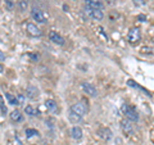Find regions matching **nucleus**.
Wrapping results in <instances>:
<instances>
[{
    "label": "nucleus",
    "mask_w": 154,
    "mask_h": 145,
    "mask_svg": "<svg viewBox=\"0 0 154 145\" xmlns=\"http://www.w3.org/2000/svg\"><path fill=\"white\" fill-rule=\"evenodd\" d=\"M121 113L126 117L128 121H132V122H136L139 121V114L132 107H130L128 104H122L121 107Z\"/></svg>",
    "instance_id": "obj_1"
},
{
    "label": "nucleus",
    "mask_w": 154,
    "mask_h": 145,
    "mask_svg": "<svg viewBox=\"0 0 154 145\" xmlns=\"http://www.w3.org/2000/svg\"><path fill=\"white\" fill-rule=\"evenodd\" d=\"M31 17L32 19L35 22L37 23H46L48 22V13L44 12V11H41V9H38V8H33L32 11H31Z\"/></svg>",
    "instance_id": "obj_2"
},
{
    "label": "nucleus",
    "mask_w": 154,
    "mask_h": 145,
    "mask_svg": "<svg viewBox=\"0 0 154 145\" xmlns=\"http://www.w3.org/2000/svg\"><path fill=\"white\" fill-rule=\"evenodd\" d=\"M141 37V31L139 27H131L127 32V40L130 44H136Z\"/></svg>",
    "instance_id": "obj_3"
},
{
    "label": "nucleus",
    "mask_w": 154,
    "mask_h": 145,
    "mask_svg": "<svg viewBox=\"0 0 154 145\" xmlns=\"http://www.w3.org/2000/svg\"><path fill=\"white\" fill-rule=\"evenodd\" d=\"M69 110H72V112L77 113L79 116H81V117H84V116L88 113L89 108H88V105H86L84 101H77V103H75V104H72V105H71Z\"/></svg>",
    "instance_id": "obj_4"
},
{
    "label": "nucleus",
    "mask_w": 154,
    "mask_h": 145,
    "mask_svg": "<svg viewBox=\"0 0 154 145\" xmlns=\"http://www.w3.org/2000/svg\"><path fill=\"white\" fill-rule=\"evenodd\" d=\"M85 12H86V14H88L90 18L95 19V21H102V19L104 18L103 11H99V9H93V8L85 7Z\"/></svg>",
    "instance_id": "obj_5"
},
{
    "label": "nucleus",
    "mask_w": 154,
    "mask_h": 145,
    "mask_svg": "<svg viewBox=\"0 0 154 145\" xmlns=\"http://www.w3.org/2000/svg\"><path fill=\"white\" fill-rule=\"evenodd\" d=\"M81 89L84 90L85 94H88L91 98L98 96V90H96L95 86L93 84H90V82H82V84H81Z\"/></svg>",
    "instance_id": "obj_6"
},
{
    "label": "nucleus",
    "mask_w": 154,
    "mask_h": 145,
    "mask_svg": "<svg viewBox=\"0 0 154 145\" xmlns=\"http://www.w3.org/2000/svg\"><path fill=\"white\" fill-rule=\"evenodd\" d=\"M49 39H50V41L51 42H54V44H57V45H64V39H63V36L62 35H59L58 32H55V31H50L49 32Z\"/></svg>",
    "instance_id": "obj_7"
},
{
    "label": "nucleus",
    "mask_w": 154,
    "mask_h": 145,
    "mask_svg": "<svg viewBox=\"0 0 154 145\" xmlns=\"http://www.w3.org/2000/svg\"><path fill=\"white\" fill-rule=\"evenodd\" d=\"M26 28H27V32L30 33L31 36H36V37H38V36H41V35H42V33H41V30L35 25V23H32V22H28L27 25H26Z\"/></svg>",
    "instance_id": "obj_8"
},
{
    "label": "nucleus",
    "mask_w": 154,
    "mask_h": 145,
    "mask_svg": "<svg viewBox=\"0 0 154 145\" xmlns=\"http://www.w3.org/2000/svg\"><path fill=\"white\" fill-rule=\"evenodd\" d=\"M45 107H46V109L49 110L50 113H53V114H58V113H59V108H58V104H57L55 100H53V99H46V100H45Z\"/></svg>",
    "instance_id": "obj_9"
},
{
    "label": "nucleus",
    "mask_w": 154,
    "mask_h": 145,
    "mask_svg": "<svg viewBox=\"0 0 154 145\" xmlns=\"http://www.w3.org/2000/svg\"><path fill=\"white\" fill-rule=\"evenodd\" d=\"M85 7L93 8V9H99V11H103L104 5L100 0H85Z\"/></svg>",
    "instance_id": "obj_10"
},
{
    "label": "nucleus",
    "mask_w": 154,
    "mask_h": 145,
    "mask_svg": "<svg viewBox=\"0 0 154 145\" xmlns=\"http://www.w3.org/2000/svg\"><path fill=\"white\" fill-rule=\"evenodd\" d=\"M98 135L103 140H110L112 139V131L108 127H99L98 128Z\"/></svg>",
    "instance_id": "obj_11"
},
{
    "label": "nucleus",
    "mask_w": 154,
    "mask_h": 145,
    "mask_svg": "<svg viewBox=\"0 0 154 145\" xmlns=\"http://www.w3.org/2000/svg\"><path fill=\"white\" fill-rule=\"evenodd\" d=\"M121 128H122L123 134H126V135H130L132 132V125L127 118H125V119L121 121Z\"/></svg>",
    "instance_id": "obj_12"
},
{
    "label": "nucleus",
    "mask_w": 154,
    "mask_h": 145,
    "mask_svg": "<svg viewBox=\"0 0 154 145\" xmlns=\"http://www.w3.org/2000/svg\"><path fill=\"white\" fill-rule=\"evenodd\" d=\"M82 135H84L82 128H81L80 126H73L71 128V136L75 140H81L82 139Z\"/></svg>",
    "instance_id": "obj_13"
},
{
    "label": "nucleus",
    "mask_w": 154,
    "mask_h": 145,
    "mask_svg": "<svg viewBox=\"0 0 154 145\" xmlns=\"http://www.w3.org/2000/svg\"><path fill=\"white\" fill-rule=\"evenodd\" d=\"M26 93H27V96L30 99H37L38 98V89L36 88V86H32V85H30L27 88V90H26Z\"/></svg>",
    "instance_id": "obj_14"
},
{
    "label": "nucleus",
    "mask_w": 154,
    "mask_h": 145,
    "mask_svg": "<svg viewBox=\"0 0 154 145\" xmlns=\"http://www.w3.org/2000/svg\"><path fill=\"white\" fill-rule=\"evenodd\" d=\"M68 119H69L71 123L77 125V123H80L81 121H82V117H81V116H79L77 113H75V112H72V110H69V113H68Z\"/></svg>",
    "instance_id": "obj_15"
},
{
    "label": "nucleus",
    "mask_w": 154,
    "mask_h": 145,
    "mask_svg": "<svg viewBox=\"0 0 154 145\" xmlns=\"http://www.w3.org/2000/svg\"><path fill=\"white\" fill-rule=\"evenodd\" d=\"M9 116H11V119L13 121V122H22V121H23V114L21 113V112H19V110H13V112L11 113V114H9Z\"/></svg>",
    "instance_id": "obj_16"
},
{
    "label": "nucleus",
    "mask_w": 154,
    "mask_h": 145,
    "mask_svg": "<svg viewBox=\"0 0 154 145\" xmlns=\"http://www.w3.org/2000/svg\"><path fill=\"white\" fill-rule=\"evenodd\" d=\"M5 99L8 100V103L11 104V105H19L17 96H14V95H12V94L7 93V94H5Z\"/></svg>",
    "instance_id": "obj_17"
},
{
    "label": "nucleus",
    "mask_w": 154,
    "mask_h": 145,
    "mask_svg": "<svg viewBox=\"0 0 154 145\" xmlns=\"http://www.w3.org/2000/svg\"><path fill=\"white\" fill-rule=\"evenodd\" d=\"M25 113L27 116H30V117H35V116H37V110L32 107V105H26L25 107Z\"/></svg>",
    "instance_id": "obj_18"
},
{
    "label": "nucleus",
    "mask_w": 154,
    "mask_h": 145,
    "mask_svg": "<svg viewBox=\"0 0 154 145\" xmlns=\"http://www.w3.org/2000/svg\"><path fill=\"white\" fill-rule=\"evenodd\" d=\"M127 85H128V86H131V88H134V89H140V90H143L144 93H145V95H149V96H150V94H149L146 90H144L143 88H140V86H139L134 80H127Z\"/></svg>",
    "instance_id": "obj_19"
},
{
    "label": "nucleus",
    "mask_w": 154,
    "mask_h": 145,
    "mask_svg": "<svg viewBox=\"0 0 154 145\" xmlns=\"http://www.w3.org/2000/svg\"><path fill=\"white\" fill-rule=\"evenodd\" d=\"M28 7V2L27 0H18V8L21 12H26V9Z\"/></svg>",
    "instance_id": "obj_20"
},
{
    "label": "nucleus",
    "mask_w": 154,
    "mask_h": 145,
    "mask_svg": "<svg viewBox=\"0 0 154 145\" xmlns=\"http://www.w3.org/2000/svg\"><path fill=\"white\" fill-rule=\"evenodd\" d=\"M38 135V131L35 128H27L26 130V136L30 139V137H33V136H37Z\"/></svg>",
    "instance_id": "obj_21"
},
{
    "label": "nucleus",
    "mask_w": 154,
    "mask_h": 145,
    "mask_svg": "<svg viewBox=\"0 0 154 145\" xmlns=\"http://www.w3.org/2000/svg\"><path fill=\"white\" fill-rule=\"evenodd\" d=\"M16 7V0H5V8L8 11H13Z\"/></svg>",
    "instance_id": "obj_22"
},
{
    "label": "nucleus",
    "mask_w": 154,
    "mask_h": 145,
    "mask_svg": "<svg viewBox=\"0 0 154 145\" xmlns=\"http://www.w3.org/2000/svg\"><path fill=\"white\" fill-rule=\"evenodd\" d=\"M0 110H2V114H3V116L7 114V107H5V104H4L2 96H0Z\"/></svg>",
    "instance_id": "obj_23"
},
{
    "label": "nucleus",
    "mask_w": 154,
    "mask_h": 145,
    "mask_svg": "<svg viewBox=\"0 0 154 145\" xmlns=\"http://www.w3.org/2000/svg\"><path fill=\"white\" fill-rule=\"evenodd\" d=\"M17 99H18V103H19V105H23V104H25V101H26V98H25V96H23L22 94H18Z\"/></svg>",
    "instance_id": "obj_24"
},
{
    "label": "nucleus",
    "mask_w": 154,
    "mask_h": 145,
    "mask_svg": "<svg viewBox=\"0 0 154 145\" xmlns=\"http://www.w3.org/2000/svg\"><path fill=\"white\" fill-rule=\"evenodd\" d=\"M134 4L135 5H137V7H141V5H144V0H134Z\"/></svg>",
    "instance_id": "obj_25"
},
{
    "label": "nucleus",
    "mask_w": 154,
    "mask_h": 145,
    "mask_svg": "<svg viewBox=\"0 0 154 145\" xmlns=\"http://www.w3.org/2000/svg\"><path fill=\"white\" fill-rule=\"evenodd\" d=\"M3 60H5V54L2 51V49H0V62H3Z\"/></svg>",
    "instance_id": "obj_26"
},
{
    "label": "nucleus",
    "mask_w": 154,
    "mask_h": 145,
    "mask_svg": "<svg viewBox=\"0 0 154 145\" xmlns=\"http://www.w3.org/2000/svg\"><path fill=\"white\" fill-rule=\"evenodd\" d=\"M137 19H139V21L145 22V21H146V17H145V16H143V14H141V16H139V18H137Z\"/></svg>",
    "instance_id": "obj_27"
},
{
    "label": "nucleus",
    "mask_w": 154,
    "mask_h": 145,
    "mask_svg": "<svg viewBox=\"0 0 154 145\" xmlns=\"http://www.w3.org/2000/svg\"><path fill=\"white\" fill-rule=\"evenodd\" d=\"M107 2H108L109 4H114L116 2H117V0H107Z\"/></svg>",
    "instance_id": "obj_28"
},
{
    "label": "nucleus",
    "mask_w": 154,
    "mask_h": 145,
    "mask_svg": "<svg viewBox=\"0 0 154 145\" xmlns=\"http://www.w3.org/2000/svg\"><path fill=\"white\" fill-rule=\"evenodd\" d=\"M3 71H4V67L2 66V63H0V73H3Z\"/></svg>",
    "instance_id": "obj_29"
},
{
    "label": "nucleus",
    "mask_w": 154,
    "mask_h": 145,
    "mask_svg": "<svg viewBox=\"0 0 154 145\" xmlns=\"http://www.w3.org/2000/svg\"><path fill=\"white\" fill-rule=\"evenodd\" d=\"M0 2H2V0H0Z\"/></svg>",
    "instance_id": "obj_30"
},
{
    "label": "nucleus",
    "mask_w": 154,
    "mask_h": 145,
    "mask_svg": "<svg viewBox=\"0 0 154 145\" xmlns=\"http://www.w3.org/2000/svg\"><path fill=\"white\" fill-rule=\"evenodd\" d=\"M33 145H35V144H33Z\"/></svg>",
    "instance_id": "obj_31"
}]
</instances>
